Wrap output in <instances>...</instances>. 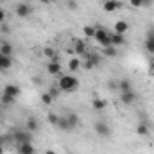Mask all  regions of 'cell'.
Here are the masks:
<instances>
[{"label":"cell","mask_w":154,"mask_h":154,"mask_svg":"<svg viewBox=\"0 0 154 154\" xmlns=\"http://www.w3.org/2000/svg\"><path fill=\"white\" fill-rule=\"evenodd\" d=\"M100 65V56L99 54H90L88 57H86V63H84V68H88V70H91V68H97Z\"/></svg>","instance_id":"8992f818"},{"label":"cell","mask_w":154,"mask_h":154,"mask_svg":"<svg viewBox=\"0 0 154 154\" xmlns=\"http://www.w3.org/2000/svg\"><path fill=\"white\" fill-rule=\"evenodd\" d=\"M127 31H129V23L125 20H118L113 27V32H116V34H125Z\"/></svg>","instance_id":"4fadbf2b"},{"label":"cell","mask_w":154,"mask_h":154,"mask_svg":"<svg viewBox=\"0 0 154 154\" xmlns=\"http://www.w3.org/2000/svg\"><path fill=\"white\" fill-rule=\"evenodd\" d=\"M59 91H61V90H59V88H50V91H48V93H50V95H52V97H54V99H56V97H57V95H59Z\"/></svg>","instance_id":"1f68e13d"},{"label":"cell","mask_w":154,"mask_h":154,"mask_svg":"<svg viewBox=\"0 0 154 154\" xmlns=\"http://www.w3.org/2000/svg\"><path fill=\"white\" fill-rule=\"evenodd\" d=\"M124 7V4L120 2V0H106L104 4H102V9L106 11V13H113V11H118V9H122Z\"/></svg>","instance_id":"5b68a950"},{"label":"cell","mask_w":154,"mask_h":154,"mask_svg":"<svg viewBox=\"0 0 154 154\" xmlns=\"http://www.w3.org/2000/svg\"><path fill=\"white\" fill-rule=\"evenodd\" d=\"M0 116H2V108H0Z\"/></svg>","instance_id":"60d3db41"},{"label":"cell","mask_w":154,"mask_h":154,"mask_svg":"<svg viewBox=\"0 0 154 154\" xmlns=\"http://www.w3.org/2000/svg\"><path fill=\"white\" fill-rule=\"evenodd\" d=\"M129 4L133 7H142V0H129Z\"/></svg>","instance_id":"e575fe53"},{"label":"cell","mask_w":154,"mask_h":154,"mask_svg":"<svg viewBox=\"0 0 154 154\" xmlns=\"http://www.w3.org/2000/svg\"><path fill=\"white\" fill-rule=\"evenodd\" d=\"M74 50H75L77 56L84 54V52H86V43H84L82 39H75V43H74Z\"/></svg>","instance_id":"ffe728a7"},{"label":"cell","mask_w":154,"mask_h":154,"mask_svg":"<svg viewBox=\"0 0 154 154\" xmlns=\"http://www.w3.org/2000/svg\"><path fill=\"white\" fill-rule=\"evenodd\" d=\"M13 66V57L0 52V70H9Z\"/></svg>","instance_id":"9a60e30c"},{"label":"cell","mask_w":154,"mask_h":154,"mask_svg":"<svg viewBox=\"0 0 154 154\" xmlns=\"http://www.w3.org/2000/svg\"><path fill=\"white\" fill-rule=\"evenodd\" d=\"M134 88H133V82L129 81V79H120L118 81V91L120 93H125V91H133Z\"/></svg>","instance_id":"5bb4252c"},{"label":"cell","mask_w":154,"mask_h":154,"mask_svg":"<svg viewBox=\"0 0 154 154\" xmlns=\"http://www.w3.org/2000/svg\"><path fill=\"white\" fill-rule=\"evenodd\" d=\"M57 127H59L61 131H72V127H70V124H68V118H66V116H59Z\"/></svg>","instance_id":"44dd1931"},{"label":"cell","mask_w":154,"mask_h":154,"mask_svg":"<svg viewBox=\"0 0 154 154\" xmlns=\"http://www.w3.org/2000/svg\"><path fill=\"white\" fill-rule=\"evenodd\" d=\"M95 32H97V27H91V25H84V27H82V34H84L86 38H93Z\"/></svg>","instance_id":"cb8c5ba5"},{"label":"cell","mask_w":154,"mask_h":154,"mask_svg":"<svg viewBox=\"0 0 154 154\" xmlns=\"http://www.w3.org/2000/svg\"><path fill=\"white\" fill-rule=\"evenodd\" d=\"M5 152V149H4V145H0V154H4Z\"/></svg>","instance_id":"f35d334b"},{"label":"cell","mask_w":154,"mask_h":154,"mask_svg":"<svg viewBox=\"0 0 154 154\" xmlns=\"http://www.w3.org/2000/svg\"><path fill=\"white\" fill-rule=\"evenodd\" d=\"M18 154H36V149L31 142H25L18 145Z\"/></svg>","instance_id":"7c38bea8"},{"label":"cell","mask_w":154,"mask_h":154,"mask_svg":"<svg viewBox=\"0 0 154 154\" xmlns=\"http://www.w3.org/2000/svg\"><path fill=\"white\" fill-rule=\"evenodd\" d=\"M136 91L133 90V91H125V93H120V100H122V104H125V106H131V104H134L136 102Z\"/></svg>","instance_id":"ba28073f"},{"label":"cell","mask_w":154,"mask_h":154,"mask_svg":"<svg viewBox=\"0 0 154 154\" xmlns=\"http://www.w3.org/2000/svg\"><path fill=\"white\" fill-rule=\"evenodd\" d=\"M68 68L74 72V70H79L81 68V61H79V57H72L70 61H68Z\"/></svg>","instance_id":"484cf974"},{"label":"cell","mask_w":154,"mask_h":154,"mask_svg":"<svg viewBox=\"0 0 154 154\" xmlns=\"http://www.w3.org/2000/svg\"><path fill=\"white\" fill-rule=\"evenodd\" d=\"M149 70H151V74H154V57L149 61Z\"/></svg>","instance_id":"8d00e7d4"},{"label":"cell","mask_w":154,"mask_h":154,"mask_svg":"<svg viewBox=\"0 0 154 154\" xmlns=\"http://www.w3.org/2000/svg\"><path fill=\"white\" fill-rule=\"evenodd\" d=\"M154 0H142V7H152Z\"/></svg>","instance_id":"836d02e7"},{"label":"cell","mask_w":154,"mask_h":154,"mask_svg":"<svg viewBox=\"0 0 154 154\" xmlns=\"http://www.w3.org/2000/svg\"><path fill=\"white\" fill-rule=\"evenodd\" d=\"M0 145H2V142H0Z\"/></svg>","instance_id":"b9f144b4"},{"label":"cell","mask_w":154,"mask_h":154,"mask_svg":"<svg viewBox=\"0 0 154 154\" xmlns=\"http://www.w3.org/2000/svg\"><path fill=\"white\" fill-rule=\"evenodd\" d=\"M43 56H45V57H48V61H50V59H54V57H56V52H54V48H52V47H47V48H43Z\"/></svg>","instance_id":"4316f807"},{"label":"cell","mask_w":154,"mask_h":154,"mask_svg":"<svg viewBox=\"0 0 154 154\" xmlns=\"http://www.w3.org/2000/svg\"><path fill=\"white\" fill-rule=\"evenodd\" d=\"M14 100H16V99H13V97H9V95L2 93V104H7V106H11V104H14Z\"/></svg>","instance_id":"f546056e"},{"label":"cell","mask_w":154,"mask_h":154,"mask_svg":"<svg viewBox=\"0 0 154 154\" xmlns=\"http://www.w3.org/2000/svg\"><path fill=\"white\" fill-rule=\"evenodd\" d=\"M41 4H54V2H57V0H39Z\"/></svg>","instance_id":"74e56055"},{"label":"cell","mask_w":154,"mask_h":154,"mask_svg":"<svg viewBox=\"0 0 154 154\" xmlns=\"http://www.w3.org/2000/svg\"><path fill=\"white\" fill-rule=\"evenodd\" d=\"M14 11H16V14H18L20 18H27V16L32 14V5H31L29 2H20V4L14 7Z\"/></svg>","instance_id":"277c9868"},{"label":"cell","mask_w":154,"mask_h":154,"mask_svg":"<svg viewBox=\"0 0 154 154\" xmlns=\"http://www.w3.org/2000/svg\"><path fill=\"white\" fill-rule=\"evenodd\" d=\"M125 43V34H116V32H111V45L113 47H122Z\"/></svg>","instance_id":"ac0fdd59"},{"label":"cell","mask_w":154,"mask_h":154,"mask_svg":"<svg viewBox=\"0 0 154 154\" xmlns=\"http://www.w3.org/2000/svg\"><path fill=\"white\" fill-rule=\"evenodd\" d=\"M47 72H48L50 75H59V74H61V65H59V61H57L56 57L47 63Z\"/></svg>","instance_id":"52a82bcc"},{"label":"cell","mask_w":154,"mask_h":154,"mask_svg":"<svg viewBox=\"0 0 154 154\" xmlns=\"http://www.w3.org/2000/svg\"><path fill=\"white\" fill-rule=\"evenodd\" d=\"M145 50L149 54H154V29L147 31V38H145Z\"/></svg>","instance_id":"8fae6325"},{"label":"cell","mask_w":154,"mask_h":154,"mask_svg":"<svg viewBox=\"0 0 154 154\" xmlns=\"http://www.w3.org/2000/svg\"><path fill=\"white\" fill-rule=\"evenodd\" d=\"M149 133H151V127H149L145 122H142V124H138V125H136V134H138V136H142V138H143V136H147Z\"/></svg>","instance_id":"d6986e66"},{"label":"cell","mask_w":154,"mask_h":154,"mask_svg":"<svg viewBox=\"0 0 154 154\" xmlns=\"http://www.w3.org/2000/svg\"><path fill=\"white\" fill-rule=\"evenodd\" d=\"M13 138H14V142H16V143L20 145V143H25V142H31V133H29V131H27V133H25V131H16Z\"/></svg>","instance_id":"30bf717a"},{"label":"cell","mask_w":154,"mask_h":154,"mask_svg":"<svg viewBox=\"0 0 154 154\" xmlns=\"http://www.w3.org/2000/svg\"><path fill=\"white\" fill-rule=\"evenodd\" d=\"M95 133L100 138H109L111 136V127L106 120H99V122H95Z\"/></svg>","instance_id":"3957f363"},{"label":"cell","mask_w":154,"mask_h":154,"mask_svg":"<svg viewBox=\"0 0 154 154\" xmlns=\"http://www.w3.org/2000/svg\"><path fill=\"white\" fill-rule=\"evenodd\" d=\"M93 38L97 39V43H99L102 48L111 45V32H109V31H106V29H97V32H95V36H93Z\"/></svg>","instance_id":"7a4b0ae2"},{"label":"cell","mask_w":154,"mask_h":154,"mask_svg":"<svg viewBox=\"0 0 154 154\" xmlns=\"http://www.w3.org/2000/svg\"><path fill=\"white\" fill-rule=\"evenodd\" d=\"M57 88L61 91H66V93H72L74 90L79 88V81L74 75H61L59 77V82H57Z\"/></svg>","instance_id":"6da1fadb"},{"label":"cell","mask_w":154,"mask_h":154,"mask_svg":"<svg viewBox=\"0 0 154 154\" xmlns=\"http://www.w3.org/2000/svg\"><path fill=\"white\" fill-rule=\"evenodd\" d=\"M102 52H104V56H106V57H115L116 54H118V48L113 47V45H109V47H104V48H102Z\"/></svg>","instance_id":"7402d4cb"},{"label":"cell","mask_w":154,"mask_h":154,"mask_svg":"<svg viewBox=\"0 0 154 154\" xmlns=\"http://www.w3.org/2000/svg\"><path fill=\"white\" fill-rule=\"evenodd\" d=\"M45 154H57V152H56V151H47Z\"/></svg>","instance_id":"ab89813d"},{"label":"cell","mask_w":154,"mask_h":154,"mask_svg":"<svg viewBox=\"0 0 154 154\" xmlns=\"http://www.w3.org/2000/svg\"><path fill=\"white\" fill-rule=\"evenodd\" d=\"M66 118H68V124H70L72 129H75L77 125H79V115H77V113H68Z\"/></svg>","instance_id":"603a6c76"},{"label":"cell","mask_w":154,"mask_h":154,"mask_svg":"<svg viewBox=\"0 0 154 154\" xmlns=\"http://www.w3.org/2000/svg\"><path fill=\"white\" fill-rule=\"evenodd\" d=\"M91 106H93L95 111H104L108 108V100L106 99H93L91 100Z\"/></svg>","instance_id":"e0dca14e"},{"label":"cell","mask_w":154,"mask_h":154,"mask_svg":"<svg viewBox=\"0 0 154 154\" xmlns=\"http://www.w3.org/2000/svg\"><path fill=\"white\" fill-rule=\"evenodd\" d=\"M68 7L70 9H77L79 5H77V0H68Z\"/></svg>","instance_id":"d590c367"},{"label":"cell","mask_w":154,"mask_h":154,"mask_svg":"<svg viewBox=\"0 0 154 154\" xmlns=\"http://www.w3.org/2000/svg\"><path fill=\"white\" fill-rule=\"evenodd\" d=\"M25 125H27V131H29V133H36L39 129V122H38L36 116H29L27 122H25Z\"/></svg>","instance_id":"2e32d148"},{"label":"cell","mask_w":154,"mask_h":154,"mask_svg":"<svg viewBox=\"0 0 154 154\" xmlns=\"http://www.w3.org/2000/svg\"><path fill=\"white\" fill-rule=\"evenodd\" d=\"M47 120H48V124H52V125H56V127H57L59 115H56V113H48V115H47Z\"/></svg>","instance_id":"f1b7e54d"},{"label":"cell","mask_w":154,"mask_h":154,"mask_svg":"<svg viewBox=\"0 0 154 154\" xmlns=\"http://www.w3.org/2000/svg\"><path fill=\"white\" fill-rule=\"evenodd\" d=\"M5 20H7V14H5V11H4V9H0V25H2Z\"/></svg>","instance_id":"d6a6232c"},{"label":"cell","mask_w":154,"mask_h":154,"mask_svg":"<svg viewBox=\"0 0 154 154\" xmlns=\"http://www.w3.org/2000/svg\"><path fill=\"white\" fill-rule=\"evenodd\" d=\"M4 93L9 95V97H13V99H18L20 93H22V90H20V86H16V84H5V86H4Z\"/></svg>","instance_id":"9c48e42d"},{"label":"cell","mask_w":154,"mask_h":154,"mask_svg":"<svg viewBox=\"0 0 154 154\" xmlns=\"http://www.w3.org/2000/svg\"><path fill=\"white\" fill-rule=\"evenodd\" d=\"M52 100H54V97H52V95H50L48 91L41 95V102H43L45 106H50V104H52Z\"/></svg>","instance_id":"83f0119b"},{"label":"cell","mask_w":154,"mask_h":154,"mask_svg":"<svg viewBox=\"0 0 154 154\" xmlns=\"http://www.w3.org/2000/svg\"><path fill=\"white\" fill-rule=\"evenodd\" d=\"M108 88H109L111 91H118V81H109V82H108Z\"/></svg>","instance_id":"4dcf8cb0"},{"label":"cell","mask_w":154,"mask_h":154,"mask_svg":"<svg viewBox=\"0 0 154 154\" xmlns=\"http://www.w3.org/2000/svg\"><path fill=\"white\" fill-rule=\"evenodd\" d=\"M0 52L5 54V56H11V54H13V45L7 43V41H4V43L0 45Z\"/></svg>","instance_id":"d4e9b609"}]
</instances>
